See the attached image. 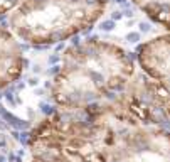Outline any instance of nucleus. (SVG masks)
Returning a JSON list of instances; mask_svg holds the SVG:
<instances>
[{"mask_svg": "<svg viewBox=\"0 0 170 162\" xmlns=\"http://www.w3.org/2000/svg\"><path fill=\"white\" fill-rule=\"evenodd\" d=\"M109 0H22L10 12L9 29L17 41L51 46L96 26Z\"/></svg>", "mask_w": 170, "mask_h": 162, "instance_id": "7ed1b4c3", "label": "nucleus"}, {"mask_svg": "<svg viewBox=\"0 0 170 162\" xmlns=\"http://www.w3.org/2000/svg\"><path fill=\"white\" fill-rule=\"evenodd\" d=\"M24 64L26 61L20 42L9 27L0 26V91L9 88L20 78Z\"/></svg>", "mask_w": 170, "mask_h": 162, "instance_id": "39448f33", "label": "nucleus"}, {"mask_svg": "<svg viewBox=\"0 0 170 162\" xmlns=\"http://www.w3.org/2000/svg\"><path fill=\"white\" fill-rule=\"evenodd\" d=\"M29 154H54L69 162H170V130L111 117L54 110L27 137Z\"/></svg>", "mask_w": 170, "mask_h": 162, "instance_id": "f03ea898", "label": "nucleus"}, {"mask_svg": "<svg viewBox=\"0 0 170 162\" xmlns=\"http://www.w3.org/2000/svg\"><path fill=\"white\" fill-rule=\"evenodd\" d=\"M20 2L22 0H0V17L5 15V14H10Z\"/></svg>", "mask_w": 170, "mask_h": 162, "instance_id": "1a4fd4ad", "label": "nucleus"}, {"mask_svg": "<svg viewBox=\"0 0 170 162\" xmlns=\"http://www.w3.org/2000/svg\"><path fill=\"white\" fill-rule=\"evenodd\" d=\"M31 154L15 133L0 120V162H29Z\"/></svg>", "mask_w": 170, "mask_h": 162, "instance_id": "423d86ee", "label": "nucleus"}, {"mask_svg": "<svg viewBox=\"0 0 170 162\" xmlns=\"http://www.w3.org/2000/svg\"><path fill=\"white\" fill-rule=\"evenodd\" d=\"M29 162H69L67 159H62L54 154H31Z\"/></svg>", "mask_w": 170, "mask_h": 162, "instance_id": "6e6552de", "label": "nucleus"}, {"mask_svg": "<svg viewBox=\"0 0 170 162\" xmlns=\"http://www.w3.org/2000/svg\"><path fill=\"white\" fill-rule=\"evenodd\" d=\"M135 59L138 68L157 84L170 117V32L140 44Z\"/></svg>", "mask_w": 170, "mask_h": 162, "instance_id": "20e7f679", "label": "nucleus"}, {"mask_svg": "<svg viewBox=\"0 0 170 162\" xmlns=\"http://www.w3.org/2000/svg\"><path fill=\"white\" fill-rule=\"evenodd\" d=\"M59 111L155 125L170 130V117L157 84L125 47L111 41L84 39L62 52L51 86Z\"/></svg>", "mask_w": 170, "mask_h": 162, "instance_id": "f257e3e1", "label": "nucleus"}, {"mask_svg": "<svg viewBox=\"0 0 170 162\" xmlns=\"http://www.w3.org/2000/svg\"><path fill=\"white\" fill-rule=\"evenodd\" d=\"M150 21L170 32V0H131Z\"/></svg>", "mask_w": 170, "mask_h": 162, "instance_id": "0eeeda50", "label": "nucleus"}]
</instances>
